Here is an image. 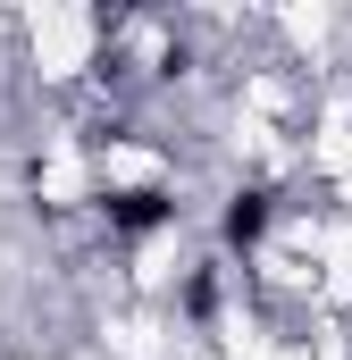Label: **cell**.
Listing matches in <instances>:
<instances>
[{"mask_svg": "<svg viewBox=\"0 0 352 360\" xmlns=\"http://www.w3.org/2000/svg\"><path fill=\"white\" fill-rule=\"evenodd\" d=\"M176 310H184V327H218V310H227V269H218V260L184 269L176 276Z\"/></svg>", "mask_w": 352, "mask_h": 360, "instance_id": "cell-3", "label": "cell"}, {"mask_svg": "<svg viewBox=\"0 0 352 360\" xmlns=\"http://www.w3.org/2000/svg\"><path fill=\"white\" fill-rule=\"evenodd\" d=\"M92 210L118 243H151L160 226H176V184H109V193H92Z\"/></svg>", "mask_w": 352, "mask_h": 360, "instance_id": "cell-1", "label": "cell"}, {"mask_svg": "<svg viewBox=\"0 0 352 360\" xmlns=\"http://www.w3.org/2000/svg\"><path fill=\"white\" fill-rule=\"evenodd\" d=\"M151 76H160V84H184V76H193V42H168V51H160V68H151Z\"/></svg>", "mask_w": 352, "mask_h": 360, "instance_id": "cell-4", "label": "cell"}, {"mask_svg": "<svg viewBox=\"0 0 352 360\" xmlns=\"http://www.w3.org/2000/svg\"><path fill=\"white\" fill-rule=\"evenodd\" d=\"M277 201H285V193H277L268 176L235 184V193L218 201V252H227V260H252V252L268 243V226H277Z\"/></svg>", "mask_w": 352, "mask_h": 360, "instance_id": "cell-2", "label": "cell"}]
</instances>
